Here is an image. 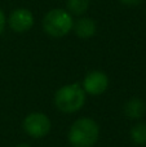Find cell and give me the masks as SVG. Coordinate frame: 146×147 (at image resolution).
<instances>
[{
	"mask_svg": "<svg viewBox=\"0 0 146 147\" xmlns=\"http://www.w3.org/2000/svg\"><path fill=\"white\" fill-rule=\"evenodd\" d=\"M100 137V127L91 117H80L71 124L69 142L72 147H93Z\"/></svg>",
	"mask_w": 146,
	"mask_h": 147,
	"instance_id": "1",
	"label": "cell"
},
{
	"mask_svg": "<svg viewBox=\"0 0 146 147\" xmlns=\"http://www.w3.org/2000/svg\"><path fill=\"white\" fill-rule=\"evenodd\" d=\"M41 25L47 35H49L51 38L59 39L72 31L74 18L66 9L54 8L45 13Z\"/></svg>",
	"mask_w": 146,
	"mask_h": 147,
	"instance_id": "2",
	"label": "cell"
},
{
	"mask_svg": "<svg viewBox=\"0 0 146 147\" xmlns=\"http://www.w3.org/2000/svg\"><path fill=\"white\" fill-rule=\"evenodd\" d=\"M85 92L79 84L64 85L54 94V105L61 112L74 114L82 110L85 103Z\"/></svg>",
	"mask_w": 146,
	"mask_h": 147,
	"instance_id": "3",
	"label": "cell"
},
{
	"mask_svg": "<svg viewBox=\"0 0 146 147\" xmlns=\"http://www.w3.org/2000/svg\"><path fill=\"white\" fill-rule=\"evenodd\" d=\"M23 130L27 133L30 137L39 140L43 138L51 132L52 123L49 117L45 114L41 112H31L23 119L22 123Z\"/></svg>",
	"mask_w": 146,
	"mask_h": 147,
	"instance_id": "4",
	"label": "cell"
},
{
	"mask_svg": "<svg viewBox=\"0 0 146 147\" xmlns=\"http://www.w3.org/2000/svg\"><path fill=\"white\" fill-rule=\"evenodd\" d=\"M35 17L27 8H16L7 17V25L17 34H25L32 28Z\"/></svg>",
	"mask_w": 146,
	"mask_h": 147,
	"instance_id": "5",
	"label": "cell"
},
{
	"mask_svg": "<svg viewBox=\"0 0 146 147\" xmlns=\"http://www.w3.org/2000/svg\"><path fill=\"white\" fill-rule=\"evenodd\" d=\"M82 88L91 96H101L109 88V78L105 72L95 70L85 75Z\"/></svg>",
	"mask_w": 146,
	"mask_h": 147,
	"instance_id": "6",
	"label": "cell"
},
{
	"mask_svg": "<svg viewBox=\"0 0 146 147\" xmlns=\"http://www.w3.org/2000/svg\"><path fill=\"white\" fill-rule=\"evenodd\" d=\"M75 35L79 39L87 40L96 35L97 32V23L93 18L91 17H79L76 21H74V26H72Z\"/></svg>",
	"mask_w": 146,
	"mask_h": 147,
	"instance_id": "7",
	"label": "cell"
},
{
	"mask_svg": "<svg viewBox=\"0 0 146 147\" xmlns=\"http://www.w3.org/2000/svg\"><path fill=\"white\" fill-rule=\"evenodd\" d=\"M123 111H124V115L131 120L141 119L146 112V105L141 98L133 97V98L128 99V101L124 103Z\"/></svg>",
	"mask_w": 146,
	"mask_h": 147,
	"instance_id": "8",
	"label": "cell"
},
{
	"mask_svg": "<svg viewBox=\"0 0 146 147\" xmlns=\"http://www.w3.org/2000/svg\"><path fill=\"white\" fill-rule=\"evenodd\" d=\"M89 0H66V10L74 17H82L89 9Z\"/></svg>",
	"mask_w": 146,
	"mask_h": 147,
	"instance_id": "9",
	"label": "cell"
},
{
	"mask_svg": "<svg viewBox=\"0 0 146 147\" xmlns=\"http://www.w3.org/2000/svg\"><path fill=\"white\" fill-rule=\"evenodd\" d=\"M131 140L135 145L144 146L146 145V124L145 123H139L133 125L131 129Z\"/></svg>",
	"mask_w": 146,
	"mask_h": 147,
	"instance_id": "10",
	"label": "cell"
},
{
	"mask_svg": "<svg viewBox=\"0 0 146 147\" xmlns=\"http://www.w3.org/2000/svg\"><path fill=\"white\" fill-rule=\"evenodd\" d=\"M118 1L124 7H137L142 3V0H118Z\"/></svg>",
	"mask_w": 146,
	"mask_h": 147,
	"instance_id": "11",
	"label": "cell"
},
{
	"mask_svg": "<svg viewBox=\"0 0 146 147\" xmlns=\"http://www.w3.org/2000/svg\"><path fill=\"white\" fill-rule=\"evenodd\" d=\"M5 26H7V17H5V13L3 12V9L0 8V35L4 32Z\"/></svg>",
	"mask_w": 146,
	"mask_h": 147,
	"instance_id": "12",
	"label": "cell"
},
{
	"mask_svg": "<svg viewBox=\"0 0 146 147\" xmlns=\"http://www.w3.org/2000/svg\"><path fill=\"white\" fill-rule=\"evenodd\" d=\"M16 147H31V146L27 145V143H20V145H17Z\"/></svg>",
	"mask_w": 146,
	"mask_h": 147,
	"instance_id": "13",
	"label": "cell"
}]
</instances>
